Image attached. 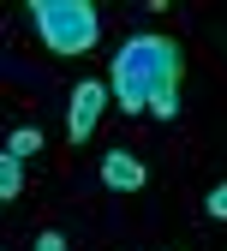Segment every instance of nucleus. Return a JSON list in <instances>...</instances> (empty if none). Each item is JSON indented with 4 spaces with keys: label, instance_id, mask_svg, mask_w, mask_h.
<instances>
[{
    "label": "nucleus",
    "instance_id": "nucleus-1",
    "mask_svg": "<svg viewBox=\"0 0 227 251\" xmlns=\"http://www.w3.org/2000/svg\"><path fill=\"white\" fill-rule=\"evenodd\" d=\"M179 42L168 36H132L120 42L114 66H108V90L126 114H155V120H174L179 114Z\"/></svg>",
    "mask_w": 227,
    "mask_h": 251
},
{
    "label": "nucleus",
    "instance_id": "nucleus-2",
    "mask_svg": "<svg viewBox=\"0 0 227 251\" xmlns=\"http://www.w3.org/2000/svg\"><path fill=\"white\" fill-rule=\"evenodd\" d=\"M30 18H36V36L54 54H90L96 48V30H102L90 0H36Z\"/></svg>",
    "mask_w": 227,
    "mask_h": 251
},
{
    "label": "nucleus",
    "instance_id": "nucleus-3",
    "mask_svg": "<svg viewBox=\"0 0 227 251\" xmlns=\"http://www.w3.org/2000/svg\"><path fill=\"white\" fill-rule=\"evenodd\" d=\"M102 108H108V84H78L72 90V108H66V132H72V144H84L90 132H96V120H102Z\"/></svg>",
    "mask_w": 227,
    "mask_h": 251
},
{
    "label": "nucleus",
    "instance_id": "nucleus-4",
    "mask_svg": "<svg viewBox=\"0 0 227 251\" xmlns=\"http://www.w3.org/2000/svg\"><path fill=\"white\" fill-rule=\"evenodd\" d=\"M144 179H150V168L138 162L132 150H114V155H102V185H108V192H138Z\"/></svg>",
    "mask_w": 227,
    "mask_h": 251
},
{
    "label": "nucleus",
    "instance_id": "nucleus-5",
    "mask_svg": "<svg viewBox=\"0 0 227 251\" xmlns=\"http://www.w3.org/2000/svg\"><path fill=\"white\" fill-rule=\"evenodd\" d=\"M18 192H24V168H18V155H0V198L12 203Z\"/></svg>",
    "mask_w": 227,
    "mask_h": 251
},
{
    "label": "nucleus",
    "instance_id": "nucleus-6",
    "mask_svg": "<svg viewBox=\"0 0 227 251\" xmlns=\"http://www.w3.org/2000/svg\"><path fill=\"white\" fill-rule=\"evenodd\" d=\"M42 150V132H36V126H18V132L6 138V155H18V162H24V155H36Z\"/></svg>",
    "mask_w": 227,
    "mask_h": 251
},
{
    "label": "nucleus",
    "instance_id": "nucleus-7",
    "mask_svg": "<svg viewBox=\"0 0 227 251\" xmlns=\"http://www.w3.org/2000/svg\"><path fill=\"white\" fill-rule=\"evenodd\" d=\"M209 222H227V185H215V192H209Z\"/></svg>",
    "mask_w": 227,
    "mask_h": 251
},
{
    "label": "nucleus",
    "instance_id": "nucleus-8",
    "mask_svg": "<svg viewBox=\"0 0 227 251\" xmlns=\"http://www.w3.org/2000/svg\"><path fill=\"white\" fill-rule=\"evenodd\" d=\"M36 251H66V233H42V239H36Z\"/></svg>",
    "mask_w": 227,
    "mask_h": 251
}]
</instances>
